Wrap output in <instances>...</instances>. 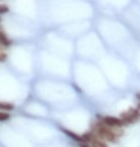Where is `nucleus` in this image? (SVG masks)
<instances>
[{"label": "nucleus", "instance_id": "obj_1", "mask_svg": "<svg viewBox=\"0 0 140 147\" xmlns=\"http://www.w3.org/2000/svg\"><path fill=\"white\" fill-rule=\"evenodd\" d=\"M93 134L105 143H113L122 135V128H109L103 122H97L93 126Z\"/></svg>", "mask_w": 140, "mask_h": 147}, {"label": "nucleus", "instance_id": "obj_2", "mask_svg": "<svg viewBox=\"0 0 140 147\" xmlns=\"http://www.w3.org/2000/svg\"><path fill=\"white\" fill-rule=\"evenodd\" d=\"M140 119V110L137 108H133V110H128L121 114V120L124 122V125H128V123H134Z\"/></svg>", "mask_w": 140, "mask_h": 147}, {"label": "nucleus", "instance_id": "obj_3", "mask_svg": "<svg viewBox=\"0 0 140 147\" xmlns=\"http://www.w3.org/2000/svg\"><path fill=\"white\" fill-rule=\"evenodd\" d=\"M101 122L105 126H109V128H122L124 126V122L121 120V117H110V116H107V117H104Z\"/></svg>", "mask_w": 140, "mask_h": 147}, {"label": "nucleus", "instance_id": "obj_4", "mask_svg": "<svg viewBox=\"0 0 140 147\" xmlns=\"http://www.w3.org/2000/svg\"><path fill=\"white\" fill-rule=\"evenodd\" d=\"M88 144H89V147H107V143L103 141V140H99L97 135L93 137V138L90 140V141H89Z\"/></svg>", "mask_w": 140, "mask_h": 147}, {"label": "nucleus", "instance_id": "obj_5", "mask_svg": "<svg viewBox=\"0 0 140 147\" xmlns=\"http://www.w3.org/2000/svg\"><path fill=\"white\" fill-rule=\"evenodd\" d=\"M62 132L65 134L66 137H69V138H72V140H75V141H80L82 143V135H75L72 131H69V129H65V128H62Z\"/></svg>", "mask_w": 140, "mask_h": 147}, {"label": "nucleus", "instance_id": "obj_6", "mask_svg": "<svg viewBox=\"0 0 140 147\" xmlns=\"http://www.w3.org/2000/svg\"><path fill=\"white\" fill-rule=\"evenodd\" d=\"M14 110V105L9 104V102H0V111H12Z\"/></svg>", "mask_w": 140, "mask_h": 147}, {"label": "nucleus", "instance_id": "obj_7", "mask_svg": "<svg viewBox=\"0 0 140 147\" xmlns=\"http://www.w3.org/2000/svg\"><path fill=\"white\" fill-rule=\"evenodd\" d=\"M11 119V114L8 111H0V122H8Z\"/></svg>", "mask_w": 140, "mask_h": 147}, {"label": "nucleus", "instance_id": "obj_8", "mask_svg": "<svg viewBox=\"0 0 140 147\" xmlns=\"http://www.w3.org/2000/svg\"><path fill=\"white\" fill-rule=\"evenodd\" d=\"M8 12H9V6L8 5H0V15L8 14Z\"/></svg>", "mask_w": 140, "mask_h": 147}, {"label": "nucleus", "instance_id": "obj_9", "mask_svg": "<svg viewBox=\"0 0 140 147\" xmlns=\"http://www.w3.org/2000/svg\"><path fill=\"white\" fill-rule=\"evenodd\" d=\"M5 60H6V53H2V51H0V63H3Z\"/></svg>", "mask_w": 140, "mask_h": 147}, {"label": "nucleus", "instance_id": "obj_10", "mask_svg": "<svg viewBox=\"0 0 140 147\" xmlns=\"http://www.w3.org/2000/svg\"><path fill=\"white\" fill-rule=\"evenodd\" d=\"M137 101H139V107H137V110H140V93L137 95Z\"/></svg>", "mask_w": 140, "mask_h": 147}, {"label": "nucleus", "instance_id": "obj_11", "mask_svg": "<svg viewBox=\"0 0 140 147\" xmlns=\"http://www.w3.org/2000/svg\"><path fill=\"white\" fill-rule=\"evenodd\" d=\"M0 48H2V45H0Z\"/></svg>", "mask_w": 140, "mask_h": 147}, {"label": "nucleus", "instance_id": "obj_12", "mask_svg": "<svg viewBox=\"0 0 140 147\" xmlns=\"http://www.w3.org/2000/svg\"><path fill=\"white\" fill-rule=\"evenodd\" d=\"M0 32H2V30H0Z\"/></svg>", "mask_w": 140, "mask_h": 147}]
</instances>
